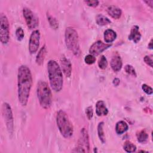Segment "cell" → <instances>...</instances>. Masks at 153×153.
I'll list each match as a JSON object with an SVG mask.
<instances>
[{
	"label": "cell",
	"instance_id": "cell-12",
	"mask_svg": "<svg viewBox=\"0 0 153 153\" xmlns=\"http://www.w3.org/2000/svg\"><path fill=\"white\" fill-rule=\"evenodd\" d=\"M60 65L63 72L67 77H69L72 72V65L70 61L65 56L60 58Z\"/></svg>",
	"mask_w": 153,
	"mask_h": 153
},
{
	"label": "cell",
	"instance_id": "cell-11",
	"mask_svg": "<svg viewBox=\"0 0 153 153\" xmlns=\"http://www.w3.org/2000/svg\"><path fill=\"white\" fill-rule=\"evenodd\" d=\"M111 45V44L104 43L101 41H97L91 45L89 49V53L90 54L94 56H96L100 54L105 50L109 48Z\"/></svg>",
	"mask_w": 153,
	"mask_h": 153
},
{
	"label": "cell",
	"instance_id": "cell-9",
	"mask_svg": "<svg viewBox=\"0 0 153 153\" xmlns=\"http://www.w3.org/2000/svg\"><path fill=\"white\" fill-rule=\"evenodd\" d=\"M23 17L25 19L26 25L30 29H33L39 25L38 18L34 14L30 9L24 8L23 10Z\"/></svg>",
	"mask_w": 153,
	"mask_h": 153
},
{
	"label": "cell",
	"instance_id": "cell-4",
	"mask_svg": "<svg viewBox=\"0 0 153 153\" xmlns=\"http://www.w3.org/2000/svg\"><path fill=\"white\" fill-rule=\"evenodd\" d=\"M56 123L61 134L65 138L71 137L74 133L72 124L67 114L63 110H59L56 115Z\"/></svg>",
	"mask_w": 153,
	"mask_h": 153
},
{
	"label": "cell",
	"instance_id": "cell-7",
	"mask_svg": "<svg viewBox=\"0 0 153 153\" xmlns=\"http://www.w3.org/2000/svg\"><path fill=\"white\" fill-rule=\"evenodd\" d=\"M90 151L89 137L87 130L83 128L80 132L78 146L75 152H88Z\"/></svg>",
	"mask_w": 153,
	"mask_h": 153
},
{
	"label": "cell",
	"instance_id": "cell-15",
	"mask_svg": "<svg viewBox=\"0 0 153 153\" xmlns=\"http://www.w3.org/2000/svg\"><path fill=\"white\" fill-rule=\"evenodd\" d=\"M96 112L97 116L106 115L108 114V110L105 103L102 100H99L96 104Z\"/></svg>",
	"mask_w": 153,
	"mask_h": 153
},
{
	"label": "cell",
	"instance_id": "cell-33",
	"mask_svg": "<svg viewBox=\"0 0 153 153\" xmlns=\"http://www.w3.org/2000/svg\"><path fill=\"white\" fill-rule=\"evenodd\" d=\"M113 84L115 85V86H118L119 84H120V81L118 78H115L113 79Z\"/></svg>",
	"mask_w": 153,
	"mask_h": 153
},
{
	"label": "cell",
	"instance_id": "cell-5",
	"mask_svg": "<svg viewBox=\"0 0 153 153\" xmlns=\"http://www.w3.org/2000/svg\"><path fill=\"white\" fill-rule=\"evenodd\" d=\"M65 40L68 48L75 56L79 57L81 54V50L78 41V35L74 28L68 27L66 29L65 32Z\"/></svg>",
	"mask_w": 153,
	"mask_h": 153
},
{
	"label": "cell",
	"instance_id": "cell-29",
	"mask_svg": "<svg viewBox=\"0 0 153 153\" xmlns=\"http://www.w3.org/2000/svg\"><path fill=\"white\" fill-rule=\"evenodd\" d=\"M142 88L143 90V91L145 93H146L147 94H151L152 93V88L150 86H149L145 84H144L142 85Z\"/></svg>",
	"mask_w": 153,
	"mask_h": 153
},
{
	"label": "cell",
	"instance_id": "cell-6",
	"mask_svg": "<svg viewBox=\"0 0 153 153\" xmlns=\"http://www.w3.org/2000/svg\"><path fill=\"white\" fill-rule=\"evenodd\" d=\"M2 112L7 131L10 134H13L14 131V120L10 105L7 103H4L2 107Z\"/></svg>",
	"mask_w": 153,
	"mask_h": 153
},
{
	"label": "cell",
	"instance_id": "cell-32",
	"mask_svg": "<svg viewBox=\"0 0 153 153\" xmlns=\"http://www.w3.org/2000/svg\"><path fill=\"white\" fill-rule=\"evenodd\" d=\"M85 2L90 7H97L99 4V1H85Z\"/></svg>",
	"mask_w": 153,
	"mask_h": 153
},
{
	"label": "cell",
	"instance_id": "cell-34",
	"mask_svg": "<svg viewBox=\"0 0 153 153\" xmlns=\"http://www.w3.org/2000/svg\"><path fill=\"white\" fill-rule=\"evenodd\" d=\"M144 2L146 3L147 5H148L151 8H152V3H153V1H152V0H150V1H145Z\"/></svg>",
	"mask_w": 153,
	"mask_h": 153
},
{
	"label": "cell",
	"instance_id": "cell-13",
	"mask_svg": "<svg viewBox=\"0 0 153 153\" xmlns=\"http://www.w3.org/2000/svg\"><path fill=\"white\" fill-rule=\"evenodd\" d=\"M123 66L122 60L118 54L114 56L111 61V66L114 72H118L121 70Z\"/></svg>",
	"mask_w": 153,
	"mask_h": 153
},
{
	"label": "cell",
	"instance_id": "cell-19",
	"mask_svg": "<svg viewBox=\"0 0 153 153\" xmlns=\"http://www.w3.org/2000/svg\"><path fill=\"white\" fill-rule=\"evenodd\" d=\"M128 126L124 121H118L115 126V131L118 134H121L128 130Z\"/></svg>",
	"mask_w": 153,
	"mask_h": 153
},
{
	"label": "cell",
	"instance_id": "cell-17",
	"mask_svg": "<svg viewBox=\"0 0 153 153\" xmlns=\"http://www.w3.org/2000/svg\"><path fill=\"white\" fill-rule=\"evenodd\" d=\"M117 38L116 32L112 29H107L104 32V39L106 43L110 44Z\"/></svg>",
	"mask_w": 153,
	"mask_h": 153
},
{
	"label": "cell",
	"instance_id": "cell-25",
	"mask_svg": "<svg viewBox=\"0 0 153 153\" xmlns=\"http://www.w3.org/2000/svg\"><path fill=\"white\" fill-rule=\"evenodd\" d=\"M99 67L102 69H105L108 66V61L104 56H102L98 62Z\"/></svg>",
	"mask_w": 153,
	"mask_h": 153
},
{
	"label": "cell",
	"instance_id": "cell-26",
	"mask_svg": "<svg viewBox=\"0 0 153 153\" xmlns=\"http://www.w3.org/2000/svg\"><path fill=\"white\" fill-rule=\"evenodd\" d=\"M124 69H125V71L126 72V73H127L128 74L134 76H136V71L132 66H131L130 65H127L124 67Z\"/></svg>",
	"mask_w": 153,
	"mask_h": 153
},
{
	"label": "cell",
	"instance_id": "cell-2",
	"mask_svg": "<svg viewBox=\"0 0 153 153\" xmlns=\"http://www.w3.org/2000/svg\"><path fill=\"white\" fill-rule=\"evenodd\" d=\"M47 71L50 85L56 92L60 91L63 87L62 72L59 64L53 60L47 63Z\"/></svg>",
	"mask_w": 153,
	"mask_h": 153
},
{
	"label": "cell",
	"instance_id": "cell-27",
	"mask_svg": "<svg viewBox=\"0 0 153 153\" xmlns=\"http://www.w3.org/2000/svg\"><path fill=\"white\" fill-rule=\"evenodd\" d=\"M84 61H85V63L87 65H92L96 62L95 56H94L91 54H88L85 57Z\"/></svg>",
	"mask_w": 153,
	"mask_h": 153
},
{
	"label": "cell",
	"instance_id": "cell-35",
	"mask_svg": "<svg viewBox=\"0 0 153 153\" xmlns=\"http://www.w3.org/2000/svg\"><path fill=\"white\" fill-rule=\"evenodd\" d=\"M148 47L150 49H152V39H151V41L148 44Z\"/></svg>",
	"mask_w": 153,
	"mask_h": 153
},
{
	"label": "cell",
	"instance_id": "cell-21",
	"mask_svg": "<svg viewBox=\"0 0 153 153\" xmlns=\"http://www.w3.org/2000/svg\"><path fill=\"white\" fill-rule=\"evenodd\" d=\"M103 122H100L99 123L97 126V133L99 137L100 140V141L104 143L105 142V136L104 134V130H103Z\"/></svg>",
	"mask_w": 153,
	"mask_h": 153
},
{
	"label": "cell",
	"instance_id": "cell-22",
	"mask_svg": "<svg viewBox=\"0 0 153 153\" xmlns=\"http://www.w3.org/2000/svg\"><path fill=\"white\" fill-rule=\"evenodd\" d=\"M137 139L139 142L144 143L148 140V134L145 130H142L137 134Z\"/></svg>",
	"mask_w": 153,
	"mask_h": 153
},
{
	"label": "cell",
	"instance_id": "cell-24",
	"mask_svg": "<svg viewBox=\"0 0 153 153\" xmlns=\"http://www.w3.org/2000/svg\"><path fill=\"white\" fill-rule=\"evenodd\" d=\"M47 17L51 27L54 29H57L59 27V24L57 20L49 14H47Z\"/></svg>",
	"mask_w": 153,
	"mask_h": 153
},
{
	"label": "cell",
	"instance_id": "cell-16",
	"mask_svg": "<svg viewBox=\"0 0 153 153\" xmlns=\"http://www.w3.org/2000/svg\"><path fill=\"white\" fill-rule=\"evenodd\" d=\"M107 12L110 16L115 19H118L122 14L121 9L114 5L109 6L107 9Z\"/></svg>",
	"mask_w": 153,
	"mask_h": 153
},
{
	"label": "cell",
	"instance_id": "cell-23",
	"mask_svg": "<svg viewBox=\"0 0 153 153\" xmlns=\"http://www.w3.org/2000/svg\"><path fill=\"white\" fill-rule=\"evenodd\" d=\"M124 149L127 152H133L136 149V146L131 142L126 141L124 144Z\"/></svg>",
	"mask_w": 153,
	"mask_h": 153
},
{
	"label": "cell",
	"instance_id": "cell-10",
	"mask_svg": "<svg viewBox=\"0 0 153 153\" xmlns=\"http://www.w3.org/2000/svg\"><path fill=\"white\" fill-rule=\"evenodd\" d=\"M40 32L38 30H33L30 36L29 42V51L30 54H35L38 50L39 45Z\"/></svg>",
	"mask_w": 153,
	"mask_h": 153
},
{
	"label": "cell",
	"instance_id": "cell-1",
	"mask_svg": "<svg viewBox=\"0 0 153 153\" xmlns=\"http://www.w3.org/2000/svg\"><path fill=\"white\" fill-rule=\"evenodd\" d=\"M32 85V76L29 68L25 65L20 66L17 74L18 99L23 106H25L28 102Z\"/></svg>",
	"mask_w": 153,
	"mask_h": 153
},
{
	"label": "cell",
	"instance_id": "cell-18",
	"mask_svg": "<svg viewBox=\"0 0 153 153\" xmlns=\"http://www.w3.org/2000/svg\"><path fill=\"white\" fill-rule=\"evenodd\" d=\"M46 54H47V48L44 45L43 47H41V48L40 49L39 51L38 52L36 56V63H37V65H41L43 63Z\"/></svg>",
	"mask_w": 153,
	"mask_h": 153
},
{
	"label": "cell",
	"instance_id": "cell-31",
	"mask_svg": "<svg viewBox=\"0 0 153 153\" xmlns=\"http://www.w3.org/2000/svg\"><path fill=\"white\" fill-rule=\"evenodd\" d=\"M152 57V56H145L143 59L144 62L151 68H152V63H153Z\"/></svg>",
	"mask_w": 153,
	"mask_h": 153
},
{
	"label": "cell",
	"instance_id": "cell-20",
	"mask_svg": "<svg viewBox=\"0 0 153 153\" xmlns=\"http://www.w3.org/2000/svg\"><path fill=\"white\" fill-rule=\"evenodd\" d=\"M96 21L98 25L105 26L111 23V20L102 14H98L96 17Z\"/></svg>",
	"mask_w": 153,
	"mask_h": 153
},
{
	"label": "cell",
	"instance_id": "cell-30",
	"mask_svg": "<svg viewBox=\"0 0 153 153\" xmlns=\"http://www.w3.org/2000/svg\"><path fill=\"white\" fill-rule=\"evenodd\" d=\"M85 114L88 120H91L93 115V110L91 106H88L85 109Z\"/></svg>",
	"mask_w": 153,
	"mask_h": 153
},
{
	"label": "cell",
	"instance_id": "cell-14",
	"mask_svg": "<svg viewBox=\"0 0 153 153\" xmlns=\"http://www.w3.org/2000/svg\"><path fill=\"white\" fill-rule=\"evenodd\" d=\"M139 29V27L138 26H133L131 27L130 33L128 35V39L133 41L134 43H137L141 38V35L140 33Z\"/></svg>",
	"mask_w": 153,
	"mask_h": 153
},
{
	"label": "cell",
	"instance_id": "cell-8",
	"mask_svg": "<svg viewBox=\"0 0 153 153\" xmlns=\"http://www.w3.org/2000/svg\"><path fill=\"white\" fill-rule=\"evenodd\" d=\"M0 32L1 42L3 44H7L10 38V27L8 19L4 14L0 16Z\"/></svg>",
	"mask_w": 153,
	"mask_h": 153
},
{
	"label": "cell",
	"instance_id": "cell-3",
	"mask_svg": "<svg viewBox=\"0 0 153 153\" xmlns=\"http://www.w3.org/2000/svg\"><path fill=\"white\" fill-rule=\"evenodd\" d=\"M37 97L40 105L44 109H49L52 103V94L51 90L44 81H39L36 87Z\"/></svg>",
	"mask_w": 153,
	"mask_h": 153
},
{
	"label": "cell",
	"instance_id": "cell-28",
	"mask_svg": "<svg viewBox=\"0 0 153 153\" xmlns=\"http://www.w3.org/2000/svg\"><path fill=\"white\" fill-rule=\"evenodd\" d=\"M16 37L17 38V40L19 41H21L23 39V38H24V31L22 29V28L21 27H18L17 29H16Z\"/></svg>",
	"mask_w": 153,
	"mask_h": 153
}]
</instances>
